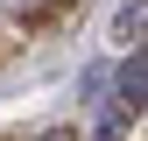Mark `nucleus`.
Here are the masks:
<instances>
[{
  "mask_svg": "<svg viewBox=\"0 0 148 141\" xmlns=\"http://www.w3.org/2000/svg\"><path fill=\"white\" fill-rule=\"evenodd\" d=\"M0 7H7V14H21V21H35V14H49L57 0H0Z\"/></svg>",
  "mask_w": 148,
  "mask_h": 141,
  "instance_id": "obj_1",
  "label": "nucleus"
}]
</instances>
